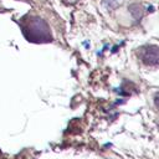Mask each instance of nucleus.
Returning <instances> with one entry per match:
<instances>
[{
  "label": "nucleus",
  "instance_id": "obj_1",
  "mask_svg": "<svg viewBox=\"0 0 159 159\" xmlns=\"http://www.w3.org/2000/svg\"><path fill=\"white\" fill-rule=\"evenodd\" d=\"M25 35L29 37V40L36 42L51 41V32L47 25L39 17L31 19V21L27 24V30L25 31Z\"/></svg>",
  "mask_w": 159,
  "mask_h": 159
},
{
  "label": "nucleus",
  "instance_id": "obj_4",
  "mask_svg": "<svg viewBox=\"0 0 159 159\" xmlns=\"http://www.w3.org/2000/svg\"><path fill=\"white\" fill-rule=\"evenodd\" d=\"M123 1H124V0H103L102 4H103V6L107 7L108 10H114V9H117L119 5H122Z\"/></svg>",
  "mask_w": 159,
  "mask_h": 159
},
{
  "label": "nucleus",
  "instance_id": "obj_3",
  "mask_svg": "<svg viewBox=\"0 0 159 159\" xmlns=\"http://www.w3.org/2000/svg\"><path fill=\"white\" fill-rule=\"evenodd\" d=\"M128 10L130 11V14L133 15V17H134L135 20L142 19V16H143V14H144V7H143L142 4H132V5H129Z\"/></svg>",
  "mask_w": 159,
  "mask_h": 159
},
{
  "label": "nucleus",
  "instance_id": "obj_5",
  "mask_svg": "<svg viewBox=\"0 0 159 159\" xmlns=\"http://www.w3.org/2000/svg\"><path fill=\"white\" fill-rule=\"evenodd\" d=\"M154 104H155V107H157L158 111H159V92H157V93L154 94Z\"/></svg>",
  "mask_w": 159,
  "mask_h": 159
},
{
  "label": "nucleus",
  "instance_id": "obj_2",
  "mask_svg": "<svg viewBox=\"0 0 159 159\" xmlns=\"http://www.w3.org/2000/svg\"><path fill=\"white\" fill-rule=\"evenodd\" d=\"M139 58L147 66L159 65V47L155 45H147L139 50Z\"/></svg>",
  "mask_w": 159,
  "mask_h": 159
}]
</instances>
